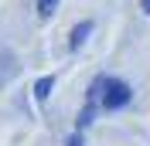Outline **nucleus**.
Segmentation results:
<instances>
[{
    "instance_id": "nucleus-1",
    "label": "nucleus",
    "mask_w": 150,
    "mask_h": 146,
    "mask_svg": "<svg viewBox=\"0 0 150 146\" xmlns=\"http://www.w3.org/2000/svg\"><path fill=\"white\" fill-rule=\"evenodd\" d=\"M99 99H103V109H123L126 102H130V85L126 82H116V78H106L103 92H99Z\"/></svg>"
},
{
    "instance_id": "nucleus-2",
    "label": "nucleus",
    "mask_w": 150,
    "mask_h": 146,
    "mask_svg": "<svg viewBox=\"0 0 150 146\" xmlns=\"http://www.w3.org/2000/svg\"><path fill=\"white\" fill-rule=\"evenodd\" d=\"M51 88H55V78H51V75L38 78V82H34V99H38V102H45L48 95H51Z\"/></svg>"
},
{
    "instance_id": "nucleus-3",
    "label": "nucleus",
    "mask_w": 150,
    "mask_h": 146,
    "mask_svg": "<svg viewBox=\"0 0 150 146\" xmlns=\"http://www.w3.org/2000/svg\"><path fill=\"white\" fill-rule=\"evenodd\" d=\"M89 31H92V24H89V20H85V24H79V27L72 31V48H75V51H79V48L85 44V37H89Z\"/></svg>"
},
{
    "instance_id": "nucleus-4",
    "label": "nucleus",
    "mask_w": 150,
    "mask_h": 146,
    "mask_svg": "<svg viewBox=\"0 0 150 146\" xmlns=\"http://www.w3.org/2000/svg\"><path fill=\"white\" fill-rule=\"evenodd\" d=\"M55 7H58V0H38V14H41V17H51Z\"/></svg>"
},
{
    "instance_id": "nucleus-5",
    "label": "nucleus",
    "mask_w": 150,
    "mask_h": 146,
    "mask_svg": "<svg viewBox=\"0 0 150 146\" xmlns=\"http://www.w3.org/2000/svg\"><path fill=\"white\" fill-rule=\"evenodd\" d=\"M89 122H92V109H85L82 116H79V129H85V126H89Z\"/></svg>"
},
{
    "instance_id": "nucleus-6",
    "label": "nucleus",
    "mask_w": 150,
    "mask_h": 146,
    "mask_svg": "<svg viewBox=\"0 0 150 146\" xmlns=\"http://www.w3.org/2000/svg\"><path fill=\"white\" fill-rule=\"evenodd\" d=\"M68 146H82V136H72V139H68Z\"/></svg>"
},
{
    "instance_id": "nucleus-7",
    "label": "nucleus",
    "mask_w": 150,
    "mask_h": 146,
    "mask_svg": "<svg viewBox=\"0 0 150 146\" xmlns=\"http://www.w3.org/2000/svg\"><path fill=\"white\" fill-rule=\"evenodd\" d=\"M143 10H147V14H150V0H143Z\"/></svg>"
}]
</instances>
